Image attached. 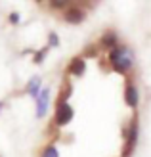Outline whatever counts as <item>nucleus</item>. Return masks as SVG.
<instances>
[{
  "label": "nucleus",
  "mask_w": 151,
  "mask_h": 157,
  "mask_svg": "<svg viewBox=\"0 0 151 157\" xmlns=\"http://www.w3.org/2000/svg\"><path fill=\"white\" fill-rule=\"evenodd\" d=\"M124 101H126V105L132 107V109H136L138 107V101H140V92L136 88V84L132 82V78H128L124 84Z\"/></svg>",
  "instance_id": "39448f33"
},
{
  "label": "nucleus",
  "mask_w": 151,
  "mask_h": 157,
  "mask_svg": "<svg viewBox=\"0 0 151 157\" xmlns=\"http://www.w3.org/2000/svg\"><path fill=\"white\" fill-rule=\"evenodd\" d=\"M27 92H29L33 98H38V96H40V92H42V78L38 77V75H35V77L27 82Z\"/></svg>",
  "instance_id": "6e6552de"
},
{
  "label": "nucleus",
  "mask_w": 151,
  "mask_h": 157,
  "mask_svg": "<svg viewBox=\"0 0 151 157\" xmlns=\"http://www.w3.org/2000/svg\"><path fill=\"white\" fill-rule=\"evenodd\" d=\"M48 6L54 8V10H67L71 6V2H67V0H50Z\"/></svg>",
  "instance_id": "9b49d317"
},
{
  "label": "nucleus",
  "mask_w": 151,
  "mask_h": 157,
  "mask_svg": "<svg viewBox=\"0 0 151 157\" xmlns=\"http://www.w3.org/2000/svg\"><path fill=\"white\" fill-rule=\"evenodd\" d=\"M48 38H50V46H52V48H55V46H59V38H58V35H55L54 31H52V33L48 35Z\"/></svg>",
  "instance_id": "2eb2a0df"
},
{
  "label": "nucleus",
  "mask_w": 151,
  "mask_h": 157,
  "mask_svg": "<svg viewBox=\"0 0 151 157\" xmlns=\"http://www.w3.org/2000/svg\"><path fill=\"white\" fill-rule=\"evenodd\" d=\"M75 117V109L71 107L69 101H58V105H55V115H54V121L58 127H65L73 121Z\"/></svg>",
  "instance_id": "7ed1b4c3"
},
{
  "label": "nucleus",
  "mask_w": 151,
  "mask_h": 157,
  "mask_svg": "<svg viewBox=\"0 0 151 157\" xmlns=\"http://www.w3.org/2000/svg\"><path fill=\"white\" fill-rule=\"evenodd\" d=\"M10 23H12V25H17V23H19V13L12 12L10 13Z\"/></svg>",
  "instance_id": "dca6fc26"
},
{
  "label": "nucleus",
  "mask_w": 151,
  "mask_h": 157,
  "mask_svg": "<svg viewBox=\"0 0 151 157\" xmlns=\"http://www.w3.org/2000/svg\"><path fill=\"white\" fill-rule=\"evenodd\" d=\"M46 54H48V46H46V48H42V50H38V52L35 54V63H42L44 58H46Z\"/></svg>",
  "instance_id": "ddd939ff"
},
{
  "label": "nucleus",
  "mask_w": 151,
  "mask_h": 157,
  "mask_svg": "<svg viewBox=\"0 0 151 157\" xmlns=\"http://www.w3.org/2000/svg\"><path fill=\"white\" fill-rule=\"evenodd\" d=\"M109 63H111V67L115 69L117 73H128L130 71V67H132V54H130V50L126 48V46H117V48H113V50H109Z\"/></svg>",
  "instance_id": "f257e3e1"
},
{
  "label": "nucleus",
  "mask_w": 151,
  "mask_h": 157,
  "mask_svg": "<svg viewBox=\"0 0 151 157\" xmlns=\"http://www.w3.org/2000/svg\"><path fill=\"white\" fill-rule=\"evenodd\" d=\"M86 17V10L81 6V4H71L65 12H63V19L67 23H73V25H78V23H82Z\"/></svg>",
  "instance_id": "20e7f679"
},
{
  "label": "nucleus",
  "mask_w": 151,
  "mask_h": 157,
  "mask_svg": "<svg viewBox=\"0 0 151 157\" xmlns=\"http://www.w3.org/2000/svg\"><path fill=\"white\" fill-rule=\"evenodd\" d=\"M86 71V61L82 56H75L73 59L69 61V65H67V73L71 75H75V77H82Z\"/></svg>",
  "instance_id": "0eeeda50"
},
{
  "label": "nucleus",
  "mask_w": 151,
  "mask_h": 157,
  "mask_svg": "<svg viewBox=\"0 0 151 157\" xmlns=\"http://www.w3.org/2000/svg\"><path fill=\"white\" fill-rule=\"evenodd\" d=\"M96 54H98V48H96V46H88V48H86L84 52H82V56H88V58H94V56H96Z\"/></svg>",
  "instance_id": "4468645a"
},
{
  "label": "nucleus",
  "mask_w": 151,
  "mask_h": 157,
  "mask_svg": "<svg viewBox=\"0 0 151 157\" xmlns=\"http://www.w3.org/2000/svg\"><path fill=\"white\" fill-rule=\"evenodd\" d=\"M40 157H59V151H58V147L55 146H46L44 147V151H42V155Z\"/></svg>",
  "instance_id": "f8f14e48"
},
{
  "label": "nucleus",
  "mask_w": 151,
  "mask_h": 157,
  "mask_svg": "<svg viewBox=\"0 0 151 157\" xmlns=\"http://www.w3.org/2000/svg\"><path fill=\"white\" fill-rule=\"evenodd\" d=\"M100 44L103 46V48L113 50V48L119 46V38H117V35L113 33V31H107V33H103V36L100 38Z\"/></svg>",
  "instance_id": "1a4fd4ad"
},
{
  "label": "nucleus",
  "mask_w": 151,
  "mask_h": 157,
  "mask_svg": "<svg viewBox=\"0 0 151 157\" xmlns=\"http://www.w3.org/2000/svg\"><path fill=\"white\" fill-rule=\"evenodd\" d=\"M138 136H140V127H138V119H132L130 121V127L124 130V138H126V144H124V150H123V157H130L134 147L138 144Z\"/></svg>",
  "instance_id": "f03ea898"
},
{
  "label": "nucleus",
  "mask_w": 151,
  "mask_h": 157,
  "mask_svg": "<svg viewBox=\"0 0 151 157\" xmlns=\"http://www.w3.org/2000/svg\"><path fill=\"white\" fill-rule=\"evenodd\" d=\"M48 105H50V88H42L40 96L36 98V117L38 119H42L48 113Z\"/></svg>",
  "instance_id": "423d86ee"
},
{
  "label": "nucleus",
  "mask_w": 151,
  "mask_h": 157,
  "mask_svg": "<svg viewBox=\"0 0 151 157\" xmlns=\"http://www.w3.org/2000/svg\"><path fill=\"white\" fill-rule=\"evenodd\" d=\"M0 107H4V104H2V101H0Z\"/></svg>",
  "instance_id": "f3484780"
},
{
  "label": "nucleus",
  "mask_w": 151,
  "mask_h": 157,
  "mask_svg": "<svg viewBox=\"0 0 151 157\" xmlns=\"http://www.w3.org/2000/svg\"><path fill=\"white\" fill-rule=\"evenodd\" d=\"M71 94H73V86H71L69 82H65V84H63V88L59 90V98H58V101H67Z\"/></svg>",
  "instance_id": "9d476101"
}]
</instances>
